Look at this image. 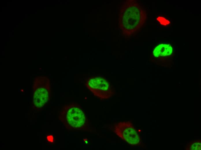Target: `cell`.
<instances>
[{"mask_svg":"<svg viewBox=\"0 0 201 150\" xmlns=\"http://www.w3.org/2000/svg\"><path fill=\"white\" fill-rule=\"evenodd\" d=\"M201 140H197L188 143L186 145L185 149L189 150H200Z\"/></svg>","mask_w":201,"mask_h":150,"instance_id":"52a82bcc","label":"cell"},{"mask_svg":"<svg viewBox=\"0 0 201 150\" xmlns=\"http://www.w3.org/2000/svg\"><path fill=\"white\" fill-rule=\"evenodd\" d=\"M173 52L172 46L169 44H161L154 50L152 55L155 58L165 57L171 55Z\"/></svg>","mask_w":201,"mask_h":150,"instance_id":"8992f818","label":"cell"},{"mask_svg":"<svg viewBox=\"0 0 201 150\" xmlns=\"http://www.w3.org/2000/svg\"><path fill=\"white\" fill-rule=\"evenodd\" d=\"M59 119L69 130H86L89 124L85 112L75 103L64 106L59 114Z\"/></svg>","mask_w":201,"mask_h":150,"instance_id":"7a4b0ae2","label":"cell"},{"mask_svg":"<svg viewBox=\"0 0 201 150\" xmlns=\"http://www.w3.org/2000/svg\"><path fill=\"white\" fill-rule=\"evenodd\" d=\"M47 140L49 142H53V138L51 136H49L47 137Z\"/></svg>","mask_w":201,"mask_h":150,"instance_id":"ba28073f","label":"cell"},{"mask_svg":"<svg viewBox=\"0 0 201 150\" xmlns=\"http://www.w3.org/2000/svg\"><path fill=\"white\" fill-rule=\"evenodd\" d=\"M113 131L122 140L131 146L138 145L140 143L139 135L130 121H121L116 123L114 125Z\"/></svg>","mask_w":201,"mask_h":150,"instance_id":"5b68a950","label":"cell"},{"mask_svg":"<svg viewBox=\"0 0 201 150\" xmlns=\"http://www.w3.org/2000/svg\"><path fill=\"white\" fill-rule=\"evenodd\" d=\"M146 18L145 10L136 1L127 0L123 2L120 8L119 25L125 36H129L137 31Z\"/></svg>","mask_w":201,"mask_h":150,"instance_id":"6da1fadb","label":"cell"},{"mask_svg":"<svg viewBox=\"0 0 201 150\" xmlns=\"http://www.w3.org/2000/svg\"><path fill=\"white\" fill-rule=\"evenodd\" d=\"M33 104L37 109L42 108L50 99L51 95L49 79L45 76H39L34 79L32 87Z\"/></svg>","mask_w":201,"mask_h":150,"instance_id":"3957f363","label":"cell"},{"mask_svg":"<svg viewBox=\"0 0 201 150\" xmlns=\"http://www.w3.org/2000/svg\"><path fill=\"white\" fill-rule=\"evenodd\" d=\"M86 87L95 96L101 100L108 99L115 93L110 83L105 78L100 76H92L86 81Z\"/></svg>","mask_w":201,"mask_h":150,"instance_id":"277c9868","label":"cell"}]
</instances>
